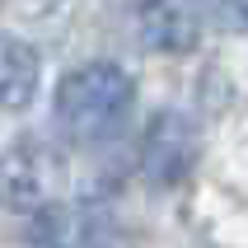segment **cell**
<instances>
[{
	"label": "cell",
	"instance_id": "obj_1",
	"mask_svg": "<svg viewBox=\"0 0 248 248\" xmlns=\"http://www.w3.org/2000/svg\"><path fill=\"white\" fill-rule=\"evenodd\" d=\"M131 103H136V80L122 66H112V61L75 66L56 84V122L84 145L108 140L126 122Z\"/></svg>",
	"mask_w": 248,
	"mask_h": 248
},
{
	"label": "cell",
	"instance_id": "obj_6",
	"mask_svg": "<svg viewBox=\"0 0 248 248\" xmlns=\"http://www.w3.org/2000/svg\"><path fill=\"white\" fill-rule=\"evenodd\" d=\"M38 52L19 38H0V108H28L38 94Z\"/></svg>",
	"mask_w": 248,
	"mask_h": 248
},
{
	"label": "cell",
	"instance_id": "obj_4",
	"mask_svg": "<svg viewBox=\"0 0 248 248\" xmlns=\"http://www.w3.org/2000/svg\"><path fill=\"white\" fill-rule=\"evenodd\" d=\"M197 145L202 140H197L192 117H183L173 108L155 112L145 136H140V173H145V183H155V187L183 183L197 164Z\"/></svg>",
	"mask_w": 248,
	"mask_h": 248
},
{
	"label": "cell",
	"instance_id": "obj_2",
	"mask_svg": "<svg viewBox=\"0 0 248 248\" xmlns=\"http://www.w3.org/2000/svg\"><path fill=\"white\" fill-rule=\"evenodd\" d=\"M66 183V159L38 136L10 140V150L0 155V202L10 211H47L56 206V192Z\"/></svg>",
	"mask_w": 248,
	"mask_h": 248
},
{
	"label": "cell",
	"instance_id": "obj_7",
	"mask_svg": "<svg viewBox=\"0 0 248 248\" xmlns=\"http://www.w3.org/2000/svg\"><path fill=\"white\" fill-rule=\"evenodd\" d=\"M202 14L225 33H244L248 28V0H202Z\"/></svg>",
	"mask_w": 248,
	"mask_h": 248
},
{
	"label": "cell",
	"instance_id": "obj_5",
	"mask_svg": "<svg viewBox=\"0 0 248 248\" xmlns=\"http://www.w3.org/2000/svg\"><path fill=\"white\" fill-rule=\"evenodd\" d=\"M197 38H202V24L192 0H140V42L150 52L183 56L197 47Z\"/></svg>",
	"mask_w": 248,
	"mask_h": 248
},
{
	"label": "cell",
	"instance_id": "obj_3",
	"mask_svg": "<svg viewBox=\"0 0 248 248\" xmlns=\"http://www.w3.org/2000/svg\"><path fill=\"white\" fill-rule=\"evenodd\" d=\"M28 239L38 248H126L122 225L89 202H56L38 211L28 225Z\"/></svg>",
	"mask_w": 248,
	"mask_h": 248
}]
</instances>
